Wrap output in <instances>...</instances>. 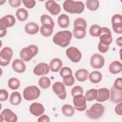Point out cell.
Wrapping results in <instances>:
<instances>
[{"label":"cell","mask_w":122,"mask_h":122,"mask_svg":"<svg viewBox=\"0 0 122 122\" xmlns=\"http://www.w3.org/2000/svg\"><path fill=\"white\" fill-rule=\"evenodd\" d=\"M64 10L70 13L80 14L84 10V3L80 1L66 0L63 3Z\"/></svg>","instance_id":"7a4b0ae2"},{"label":"cell","mask_w":122,"mask_h":122,"mask_svg":"<svg viewBox=\"0 0 122 122\" xmlns=\"http://www.w3.org/2000/svg\"><path fill=\"white\" fill-rule=\"evenodd\" d=\"M116 43L117 45L121 47L122 46V37H120L118 38L116 40Z\"/></svg>","instance_id":"f907efd6"},{"label":"cell","mask_w":122,"mask_h":122,"mask_svg":"<svg viewBox=\"0 0 122 122\" xmlns=\"http://www.w3.org/2000/svg\"><path fill=\"white\" fill-rule=\"evenodd\" d=\"M41 94V91L36 86L31 85L26 87L23 92L24 98L27 101H31L38 98Z\"/></svg>","instance_id":"5b68a950"},{"label":"cell","mask_w":122,"mask_h":122,"mask_svg":"<svg viewBox=\"0 0 122 122\" xmlns=\"http://www.w3.org/2000/svg\"><path fill=\"white\" fill-rule=\"evenodd\" d=\"M60 74L61 77H63L66 75L69 74H72L71 70L68 67H64L61 69L60 71Z\"/></svg>","instance_id":"60d3db41"},{"label":"cell","mask_w":122,"mask_h":122,"mask_svg":"<svg viewBox=\"0 0 122 122\" xmlns=\"http://www.w3.org/2000/svg\"><path fill=\"white\" fill-rule=\"evenodd\" d=\"M62 66V62L61 59L58 58H55L52 59L50 62V69L52 72H58L61 69Z\"/></svg>","instance_id":"7402d4cb"},{"label":"cell","mask_w":122,"mask_h":122,"mask_svg":"<svg viewBox=\"0 0 122 122\" xmlns=\"http://www.w3.org/2000/svg\"><path fill=\"white\" fill-rule=\"evenodd\" d=\"M104 107L101 103H95L85 112L86 115L90 119H97L102 116L104 112Z\"/></svg>","instance_id":"277c9868"},{"label":"cell","mask_w":122,"mask_h":122,"mask_svg":"<svg viewBox=\"0 0 122 122\" xmlns=\"http://www.w3.org/2000/svg\"><path fill=\"white\" fill-rule=\"evenodd\" d=\"M74 27L82 26L85 28L87 27V22L85 20L82 18H78L74 21Z\"/></svg>","instance_id":"f35d334b"},{"label":"cell","mask_w":122,"mask_h":122,"mask_svg":"<svg viewBox=\"0 0 122 122\" xmlns=\"http://www.w3.org/2000/svg\"><path fill=\"white\" fill-rule=\"evenodd\" d=\"M50 66L44 62L38 64L33 69V73L37 76H42L48 74L50 71Z\"/></svg>","instance_id":"5bb4252c"},{"label":"cell","mask_w":122,"mask_h":122,"mask_svg":"<svg viewBox=\"0 0 122 122\" xmlns=\"http://www.w3.org/2000/svg\"><path fill=\"white\" fill-rule=\"evenodd\" d=\"M98 93L96 99V101L99 102H104L108 99L110 97V91L106 88H100L97 90Z\"/></svg>","instance_id":"e0dca14e"},{"label":"cell","mask_w":122,"mask_h":122,"mask_svg":"<svg viewBox=\"0 0 122 122\" xmlns=\"http://www.w3.org/2000/svg\"><path fill=\"white\" fill-rule=\"evenodd\" d=\"M73 103L74 108L78 111L82 112L86 109V99L83 94H77L74 96Z\"/></svg>","instance_id":"52a82bcc"},{"label":"cell","mask_w":122,"mask_h":122,"mask_svg":"<svg viewBox=\"0 0 122 122\" xmlns=\"http://www.w3.org/2000/svg\"><path fill=\"white\" fill-rule=\"evenodd\" d=\"M89 79L92 83H97L101 81L102 75L101 73L98 71H93L90 74Z\"/></svg>","instance_id":"f1b7e54d"},{"label":"cell","mask_w":122,"mask_h":122,"mask_svg":"<svg viewBox=\"0 0 122 122\" xmlns=\"http://www.w3.org/2000/svg\"><path fill=\"white\" fill-rule=\"evenodd\" d=\"M104 57L99 53L93 54L90 59V64L94 69H99L102 68L104 65Z\"/></svg>","instance_id":"7c38bea8"},{"label":"cell","mask_w":122,"mask_h":122,"mask_svg":"<svg viewBox=\"0 0 122 122\" xmlns=\"http://www.w3.org/2000/svg\"><path fill=\"white\" fill-rule=\"evenodd\" d=\"M13 56L12 50L9 47H5L2 49L0 52V64L1 66L8 65Z\"/></svg>","instance_id":"8992f818"},{"label":"cell","mask_w":122,"mask_h":122,"mask_svg":"<svg viewBox=\"0 0 122 122\" xmlns=\"http://www.w3.org/2000/svg\"><path fill=\"white\" fill-rule=\"evenodd\" d=\"M109 70L111 73L115 74L119 73L122 71V64L118 61H114L112 62L109 67Z\"/></svg>","instance_id":"603a6c76"},{"label":"cell","mask_w":122,"mask_h":122,"mask_svg":"<svg viewBox=\"0 0 122 122\" xmlns=\"http://www.w3.org/2000/svg\"><path fill=\"white\" fill-rule=\"evenodd\" d=\"M68 58L73 62H78L81 58V53L80 50L75 47H71L66 51Z\"/></svg>","instance_id":"ba28073f"},{"label":"cell","mask_w":122,"mask_h":122,"mask_svg":"<svg viewBox=\"0 0 122 122\" xmlns=\"http://www.w3.org/2000/svg\"><path fill=\"white\" fill-rule=\"evenodd\" d=\"M53 28L50 24H42L40 28L41 33L44 37H49L52 34Z\"/></svg>","instance_id":"4316f807"},{"label":"cell","mask_w":122,"mask_h":122,"mask_svg":"<svg viewBox=\"0 0 122 122\" xmlns=\"http://www.w3.org/2000/svg\"><path fill=\"white\" fill-rule=\"evenodd\" d=\"M89 72L87 70L84 69L78 70L75 73V77L76 80L81 82L85 81L88 76Z\"/></svg>","instance_id":"d4e9b609"},{"label":"cell","mask_w":122,"mask_h":122,"mask_svg":"<svg viewBox=\"0 0 122 122\" xmlns=\"http://www.w3.org/2000/svg\"><path fill=\"white\" fill-rule=\"evenodd\" d=\"M12 68L16 72L21 73L25 71L26 65L22 60L17 59L12 62Z\"/></svg>","instance_id":"ffe728a7"},{"label":"cell","mask_w":122,"mask_h":122,"mask_svg":"<svg viewBox=\"0 0 122 122\" xmlns=\"http://www.w3.org/2000/svg\"><path fill=\"white\" fill-rule=\"evenodd\" d=\"M16 22L14 17L10 14L6 15L0 19V26L7 28L13 26Z\"/></svg>","instance_id":"ac0fdd59"},{"label":"cell","mask_w":122,"mask_h":122,"mask_svg":"<svg viewBox=\"0 0 122 122\" xmlns=\"http://www.w3.org/2000/svg\"><path fill=\"white\" fill-rule=\"evenodd\" d=\"M89 32L90 35L92 37H99L102 33V28L97 24H93L91 26Z\"/></svg>","instance_id":"1f68e13d"},{"label":"cell","mask_w":122,"mask_h":122,"mask_svg":"<svg viewBox=\"0 0 122 122\" xmlns=\"http://www.w3.org/2000/svg\"><path fill=\"white\" fill-rule=\"evenodd\" d=\"M122 102H120L119 103H118V104L116 105L115 108V112L117 114L119 115H122Z\"/></svg>","instance_id":"7dc6e473"},{"label":"cell","mask_w":122,"mask_h":122,"mask_svg":"<svg viewBox=\"0 0 122 122\" xmlns=\"http://www.w3.org/2000/svg\"><path fill=\"white\" fill-rule=\"evenodd\" d=\"M122 100V91L116 89L113 86L111 89V97L110 101L114 103H118Z\"/></svg>","instance_id":"d6986e66"},{"label":"cell","mask_w":122,"mask_h":122,"mask_svg":"<svg viewBox=\"0 0 122 122\" xmlns=\"http://www.w3.org/2000/svg\"><path fill=\"white\" fill-rule=\"evenodd\" d=\"M113 87L117 90L122 91V78H118L116 79L114 82Z\"/></svg>","instance_id":"ee69618b"},{"label":"cell","mask_w":122,"mask_h":122,"mask_svg":"<svg viewBox=\"0 0 122 122\" xmlns=\"http://www.w3.org/2000/svg\"><path fill=\"white\" fill-rule=\"evenodd\" d=\"M39 86L42 89H46L49 88L51 85V81L50 79L47 77H41L38 81Z\"/></svg>","instance_id":"e575fe53"},{"label":"cell","mask_w":122,"mask_h":122,"mask_svg":"<svg viewBox=\"0 0 122 122\" xmlns=\"http://www.w3.org/2000/svg\"><path fill=\"white\" fill-rule=\"evenodd\" d=\"M46 9L53 15H57L61 11V7L54 0H48L45 3Z\"/></svg>","instance_id":"9a60e30c"},{"label":"cell","mask_w":122,"mask_h":122,"mask_svg":"<svg viewBox=\"0 0 122 122\" xmlns=\"http://www.w3.org/2000/svg\"><path fill=\"white\" fill-rule=\"evenodd\" d=\"M50 121L48 116L46 115H43L40 117L38 119V122H49Z\"/></svg>","instance_id":"c3c4849f"},{"label":"cell","mask_w":122,"mask_h":122,"mask_svg":"<svg viewBox=\"0 0 122 122\" xmlns=\"http://www.w3.org/2000/svg\"><path fill=\"white\" fill-rule=\"evenodd\" d=\"M24 29L27 33L30 35H34L39 31V27L35 22H29L25 25Z\"/></svg>","instance_id":"44dd1931"},{"label":"cell","mask_w":122,"mask_h":122,"mask_svg":"<svg viewBox=\"0 0 122 122\" xmlns=\"http://www.w3.org/2000/svg\"><path fill=\"white\" fill-rule=\"evenodd\" d=\"M41 21L42 24H50L53 27H54V22L50 16L47 14H43L41 17Z\"/></svg>","instance_id":"8d00e7d4"},{"label":"cell","mask_w":122,"mask_h":122,"mask_svg":"<svg viewBox=\"0 0 122 122\" xmlns=\"http://www.w3.org/2000/svg\"><path fill=\"white\" fill-rule=\"evenodd\" d=\"M9 4L13 8H17L21 5V0H9L8 1Z\"/></svg>","instance_id":"f6af8a7d"},{"label":"cell","mask_w":122,"mask_h":122,"mask_svg":"<svg viewBox=\"0 0 122 122\" xmlns=\"http://www.w3.org/2000/svg\"><path fill=\"white\" fill-rule=\"evenodd\" d=\"M9 96V93L7 91L4 89H1L0 90V101H6Z\"/></svg>","instance_id":"7bdbcfd3"},{"label":"cell","mask_w":122,"mask_h":122,"mask_svg":"<svg viewBox=\"0 0 122 122\" xmlns=\"http://www.w3.org/2000/svg\"><path fill=\"white\" fill-rule=\"evenodd\" d=\"M52 90L61 100H64L66 97V91L63 83L61 81L55 82L52 86Z\"/></svg>","instance_id":"30bf717a"},{"label":"cell","mask_w":122,"mask_h":122,"mask_svg":"<svg viewBox=\"0 0 122 122\" xmlns=\"http://www.w3.org/2000/svg\"><path fill=\"white\" fill-rule=\"evenodd\" d=\"M100 3L97 0H87L86 1V5L89 10L95 11L97 10L99 7Z\"/></svg>","instance_id":"836d02e7"},{"label":"cell","mask_w":122,"mask_h":122,"mask_svg":"<svg viewBox=\"0 0 122 122\" xmlns=\"http://www.w3.org/2000/svg\"><path fill=\"white\" fill-rule=\"evenodd\" d=\"M100 43L105 46H109L112 41L111 31L106 27L102 28V33L99 36Z\"/></svg>","instance_id":"9c48e42d"},{"label":"cell","mask_w":122,"mask_h":122,"mask_svg":"<svg viewBox=\"0 0 122 122\" xmlns=\"http://www.w3.org/2000/svg\"><path fill=\"white\" fill-rule=\"evenodd\" d=\"M7 33V29L5 27L0 26V37H4Z\"/></svg>","instance_id":"681fc988"},{"label":"cell","mask_w":122,"mask_h":122,"mask_svg":"<svg viewBox=\"0 0 122 122\" xmlns=\"http://www.w3.org/2000/svg\"><path fill=\"white\" fill-rule=\"evenodd\" d=\"M16 16L18 19L20 21H23L27 20L28 17V12L24 8H20L18 9L16 12Z\"/></svg>","instance_id":"f546056e"},{"label":"cell","mask_w":122,"mask_h":122,"mask_svg":"<svg viewBox=\"0 0 122 122\" xmlns=\"http://www.w3.org/2000/svg\"><path fill=\"white\" fill-rule=\"evenodd\" d=\"M83 89L80 86H75L71 90V94L73 97L77 94H83Z\"/></svg>","instance_id":"ab89813d"},{"label":"cell","mask_w":122,"mask_h":122,"mask_svg":"<svg viewBox=\"0 0 122 122\" xmlns=\"http://www.w3.org/2000/svg\"><path fill=\"white\" fill-rule=\"evenodd\" d=\"M8 85L10 89L13 90H17L20 86V81L17 78H11L8 81Z\"/></svg>","instance_id":"d590c367"},{"label":"cell","mask_w":122,"mask_h":122,"mask_svg":"<svg viewBox=\"0 0 122 122\" xmlns=\"http://www.w3.org/2000/svg\"><path fill=\"white\" fill-rule=\"evenodd\" d=\"M61 112L63 114L67 117H71L73 115L75 111L74 108L70 104H65L61 108Z\"/></svg>","instance_id":"4dcf8cb0"},{"label":"cell","mask_w":122,"mask_h":122,"mask_svg":"<svg viewBox=\"0 0 122 122\" xmlns=\"http://www.w3.org/2000/svg\"><path fill=\"white\" fill-rule=\"evenodd\" d=\"M97 90L95 89H91L87 91L85 94L86 101L91 102L95 100L97 96Z\"/></svg>","instance_id":"d6a6232c"},{"label":"cell","mask_w":122,"mask_h":122,"mask_svg":"<svg viewBox=\"0 0 122 122\" xmlns=\"http://www.w3.org/2000/svg\"><path fill=\"white\" fill-rule=\"evenodd\" d=\"M86 34V28L82 26L74 27L73 30V35L77 39H83Z\"/></svg>","instance_id":"cb8c5ba5"},{"label":"cell","mask_w":122,"mask_h":122,"mask_svg":"<svg viewBox=\"0 0 122 122\" xmlns=\"http://www.w3.org/2000/svg\"><path fill=\"white\" fill-rule=\"evenodd\" d=\"M74 81L75 80L72 74H69L63 77V83L66 86H71L72 85L74 84Z\"/></svg>","instance_id":"74e56055"},{"label":"cell","mask_w":122,"mask_h":122,"mask_svg":"<svg viewBox=\"0 0 122 122\" xmlns=\"http://www.w3.org/2000/svg\"><path fill=\"white\" fill-rule=\"evenodd\" d=\"M21 101V96L20 94L18 92H14L10 95V102L13 105L19 104Z\"/></svg>","instance_id":"83f0119b"},{"label":"cell","mask_w":122,"mask_h":122,"mask_svg":"<svg viewBox=\"0 0 122 122\" xmlns=\"http://www.w3.org/2000/svg\"><path fill=\"white\" fill-rule=\"evenodd\" d=\"M109 46H105L102 44L100 42L98 43V50L102 53H105L106 52L109 50Z\"/></svg>","instance_id":"bcb514c9"},{"label":"cell","mask_w":122,"mask_h":122,"mask_svg":"<svg viewBox=\"0 0 122 122\" xmlns=\"http://www.w3.org/2000/svg\"><path fill=\"white\" fill-rule=\"evenodd\" d=\"M38 47L35 45H30L22 48L20 52V56L23 61H29L38 53Z\"/></svg>","instance_id":"3957f363"},{"label":"cell","mask_w":122,"mask_h":122,"mask_svg":"<svg viewBox=\"0 0 122 122\" xmlns=\"http://www.w3.org/2000/svg\"><path fill=\"white\" fill-rule=\"evenodd\" d=\"M58 23L59 26L62 28H67L70 24V19L69 16L65 14H61L58 18Z\"/></svg>","instance_id":"484cf974"},{"label":"cell","mask_w":122,"mask_h":122,"mask_svg":"<svg viewBox=\"0 0 122 122\" xmlns=\"http://www.w3.org/2000/svg\"><path fill=\"white\" fill-rule=\"evenodd\" d=\"M112 28L114 32L117 34L122 33V17L120 14L114 15L111 20Z\"/></svg>","instance_id":"8fae6325"},{"label":"cell","mask_w":122,"mask_h":122,"mask_svg":"<svg viewBox=\"0 0 122 122\" xmlns=\"http://www.w3.org/2000/svg\"><path fill=\"white\" fill-rule=\"evenodd\" d=\"M0 117L1 122L3 120L7 122H15L18 120L17 115L9 109L3 110L0 113Z\"/></svg>","instance_id":"4fadbf2b"},{"label":"cell","mask_w":122,"mask_h":122,"mask_svg":"<svg viewBox=\"0 0 122 122\" xmlns=\"http://www.w3.org/2000/svg\"><path fill=\"white\" fill-rule=\"evenodd\" d=\"M72 37V33L70 31H58L53 36V41L56 45L64 48L70 44Z\"/></svg>","instance_id":"6da1fadb"},{"label":"cell","mask_w":122,"mask_h":122,"mask_svg":"<svg viewBox=\"0 0 122 122\" xmlns=\"http://www.w3.org/2000/svg\"><path fill=\"white\" fill-rule=\"evenodd\" d=\"M24 6L28 9L33 8L36 5V1L34 0H23Z\"/></svg>","instance_id":"b9f144b4"},{"label":"cell","mask_w":122,"mask_h":122,"mask_svg":"<svg viewBox=\"0 0 122 122\" xmlns=\"http://www.w3.org/2000/svg\"><path fill=\"white\" fill-rule=\"evenodd\" d=\"M30 112L36 117H39L44 112V108L43 105L39 102H35L32 103L30 106Z\"/></svg>","instance_id":"2e32d148"}]
</instances>
